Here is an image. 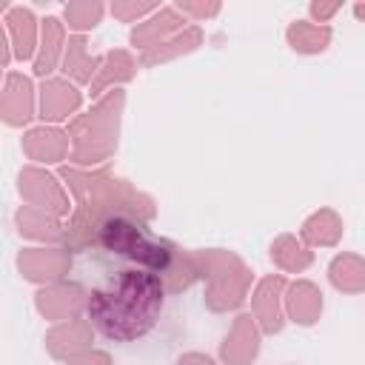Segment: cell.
I'll list each match as a JSON object with an SVG mask.
<instances>
[{
    "label": "cell",
    "instance_id": "obj_4",
    "mask_svg": "<svg viewBox=\"0 0 365 365\" xmlns=\"http://www.w3.org/2000/svg\"><path fill=\"white\" fill-rule=\"evenodd\" d=\"M6 23L11 29L14 37V54L17 57H29L34 51V17L29 9H11L6 14Z\"/></svg>",
    "mask_w": 365,
    "mask_h": 365
},
{
    "label": "cell",
    "instance_id": "obj_6",
    "mask_svg": "<svg viewBox=\"0 0 365 365\" xmlns=\"http://www.w3.org/2000/svg\"><path fill=\"white\" fill-rule=\"evenodd\" d=\"M288 37H291L294 48H299V51H322L331 34H328V29H314V26L297 23L288 29Z\"/></svg>",
    "mask_w": 365,
    "mask_h": 365
},
{
    "label": "cell",
    "instance_id": "obj_5",
    "mask_svg": "<svg viewBox=\"0 0 365 365\" xmlns=\"http://www.w3.org/2000/svg\"><path fill=\"white\" fill-rule=\"evenodd\" d=\"M60 40H63V31H60V23L54 17H46L43 20V51L34 63V71L37 74H46L54 68V60L60 54Z\"/></svg>",
    "mask_w": 365,
    "mask_h": 365
},
{
    "label": "cell",
    "instance_id": "obj_1",
    "mask_svg": "<svg viewBox=\"0 0 365 365\" xmlns=\"http://www.w3.org/2000/svg\"><path fill=\"white\" fill-rule=\"evenodd\" d=\"M165 279L148 268L120 271L103 288L88 294V319L111 342H134L145 336L163 311Z\"/></svg>",
    "mask_w": 365,
    "mask_h": 365
},
{
    "label": "cell",
    "instance_id": "obj_8",
    "mask_svg": "<svg viewBox=\"0 0 365 365\" xmlns=\"http://www.w3.org/2000/svg\"><path fill=\"white\" fill-rule=\"evenodd\" d=\"M311 11H314L317 17H325V14H331V11H336V6H319V3H314V6H311Z\"/></svg>",
    "mask_w": 365,
    "mask_h": 365
},
{
    "label": "cell",
    "instance_id": "obj_7",
    "mask_svg": "<svg viewBox=\"0 0 365 365\" xmlns=\"http://www.w3.org/2000/svg\"><path fill=\"white\" fill-rule=\"evenodd\" d=\"M100 11L103 6L100 3H83V6H68L66 14H68V23L77 26V29H88L100 20Z\"/></svg>",
    "mask_w": 365,
    "mask_h": 365
},
{
    "label": "cell",
    "instance_id": "obj_3",
    "mask_svg": "<svg viewBox=\"0 0 365 365\" xmlns=\"http://www.w3.org/2000/svg\"><path fill=\"white\" fill-rule=\"evenodd\" d=\"M77 103H80V94H77L71 86L57 83V80H51V83L43 86V117H46V120H60V117H66V111L74 108Z\"/></svg>",
    "mask_w": 365,
    "mask_h": 365
},
{
    "label": "cell",
    "instance_id": "obj_9",
    "mask_svg": "<svg viewBox=\"0 0 365 365\" xmlns=\"http://www.w3.org/2000/svg\"><path fill=\"white\" fill-rule=\"evenodd\" d=\"M356 14H359V17H365V6H356Z\"/></svg>",
    "mask_w": 365,
    "mask_h": 365
},
{
    "label": "cell",
    "instance_id": "obj_2",
    "mask_svg": "<svg viewBox=\"0 0 365 365\" xmlns=\"http://www.w3.org/2000/svg\"><path fill=\"white\" fill-rule=\"evenodd\" d=\"M97 242L120 257L134 259L140 268H148L154 274H160L163 279L168 277V271L174 268V245L165 240H154L143 231L140 222H134L125 214H108L100 225H97Z\"/></svg>",
    "mask_w": 365,
    "mask_h": 365
}]
</instances>
